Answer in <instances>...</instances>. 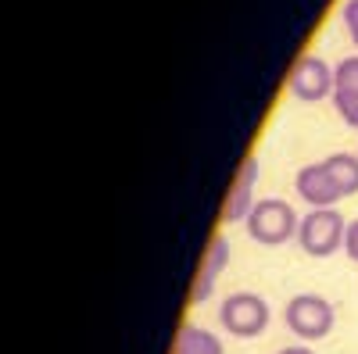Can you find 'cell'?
Masks as SVG:
<instances>
[{"label": "cell", "instance_id": "cell-13", "mask_svg": "<svg viewBox=\"0 0 358 354\" xmlns=\"http://www.w3.org/2000/svg\"><path fill=\"white\" fill-rule=\"evenodd\" d=\"M341 18H344V25H348V36H351V43L358 47V0H344Z\"/></svg>", "mask_w": 358, "mask_h": 354}, {"label": "cell", "instance_id": "cell-10", "mask_svg": "<svg viewBox=\"0 0 358 354\" xmlns=\"http://www.w3.org/2000/svg\"><path fill=\"white\" fill-rule=\"evenodd\" d=\"M176 354H226V347L212 330L183 326L179 330V340H176Z\"/></svg>", "mask_w": 358, "mask_h": 354}, {"label": "cell", "instance_id": "cell-11", "mask_svg": "<svg viewBox=\"0 0 358 354\" xmlns=\"http://www.w3.org/2000/svg\"><path fill=\"white\" fill-rule=\"evenodd\" d=\"M334 75H337V90H344V94H358V54L344 57V61L334 68Z\"/></svg>", "mask_w": 358, "mask_h": 354}, {"label": "cell", "instance_id": "cell-8", "mask_svg": "<svg viewBox=\"0 0 358 354\" xmlns=\"http://www.w3.org/2000/svg\"><path fill=\"white\" fill-rule=\"evenodd\" d=\"M226 265H229V240H226V236H212V244H208V251H204V261H201V269H197L194 290H190V304L212 301L215 279L222 276Z\"/></svg>", "mask_w": 358, "mask_h": 354}, {"label": "cell", "instance_id": "cell-4", "mask_svg": "<svg viewBox=\"0 0 358 354\" xmlns=\"http://www.w3.org/2000/svg\"><path fill=\"white\" fill-rule=\"evenodd\" d=\"M344 233H348V222L337 208H312L301 219L297 244H301V251L312 254V258H330L344 247Z\"/></svg>", "mask_w": 358, "mask_h": 354}, {"label": "cell", "instance_id": "cell-12", "mask_svg": "<svg viewBox=\"0 0 358 354\" xmlns=\"http://www.w3.org/2000/svg\"><path fill=\"white\" fill-rule=\"evenodd\" d=\"M334 111L341 115V122H344V126L358 129V94H344V90H337V94H334Z\"/></svg>", "mask_w": 358, "mask_h": 354}, {"label": "cell", "instance_id": "cell-5", "mask_svg": "<svg viewBox=\"0 0 358 354\" xmlns=\"http://www.w3.org/2000/svg\"><path fill=\"white\" fill-rule=\"evenodd\" d=\"M290 94L305 104H319V101L337 94V75L319 54H305L290 68Z\"/></svg>", "mask_w": 358, "mask_h": 354}, {"label": "cell", "instance_id": "cell-3", "mask_svg": "<svg viewBox=\"0 0 358 354\" xmlns=\"http://www.w3.org/2000/svg\"><path fill=\"white\" fill-rule=\"evenodd\" d=\"M268 318H273V311H268V301L258 297V293L251 290H241V293H229V297L222 301L219 308V322L222 330L236 340H251L258 333L268 330Z\"/></svg>", "mask_w": 358, "mask_h": 354}, {"label": "cell", "instance_id": "cell-6", "mask_svg": "<svg viewBox=\"0 0 358 354\" xmlns=\"http://www.w3.org/2000/svg\"><path fill=\"white\" fill-rule=\"evenodd\" d=\"M258 175H262V165H258L255 154H248L244 165H241V172H236L233 186H229L226 204H222V222H226V226H229V222H248L251 208L258 204V197H255V193H258Z\"/></svg>", "mask_w": 358, "mask_h": 354}, {"label": "cell", "instance_id": "cell-14", "mask_svg": "<svg viewBox=\"0 0 358 354\" xmlns=\"http://www.w3.org/2000/svg\"><path fill=\"white\" fill-rule=\"evenodd\" d=\"M344 254L358 265V219L348 222V233H344Z\"/></svg>", "mask_w": 358, "mask_h": 354}, {"label": "cell", "instance_id": "cell-7", "mask_svg": "<svg viewBox=\"0 0 358 354\" xmlns=\"http://www.w3.org/2000/svg\"><path fill=\"white\" fill-rule=\"evenodd\" d=\"M294 190L305 204H312V208H337V200H341V190H337L330 168H326L322 161H312V165H305L301 172H297Z\"/></svg>", "mask_w": 358, "mask_h": 354}, {"label": "cell", "instance_id": "cell-2", "mask_svg": "<svg viewBox=\"0 0 358 354\" xmlns=\"http://www.w3.org/2000/svg\"><path fill=\"white\" fill-rule=\"evenodd\" d=\"M283 322L297 340H322V337H330L337 311L322 293H294L283 308Z\"/></svg>", "mask_w": 358, "mask_h": 354}, {"label": "cell", "instance_id": "cell-9", "mask_svg": "<svg viewBox=\"0 0 358 354\" xmlns=\"http://www.w3.org/2000/svg\"><path fill=\"white\" fill-rule=\"evenodd\" d=\"M326 168H330L334 183L341 190V197H355L358 193V154H348V151H337L322 161Z\"/></svg>", "mask_w": 358, "mask_h": 354}, {"label": "cell", "instance_id": "cell-15", "mask_svg": "<svg viewBox=\"0 0 358 354\" xmlns=\"http://www.w3.org/2000/svg\"><path fill=\"white\" fill-rule=\"evenodd\" d=\"M276 354H315V351L305 347V344H290V347H283V351H276Z\"/></svg>", "mask_w": 358, "mask_h": 354}, {"label": "cell", "instance_id": "cell-1", "mask_svg": "<svg viewBox=\"0 0 358 354\" xmlns=\"http://www.w3.org/2000/svg\"><path fill=\"white\" fill-rule=\"evenodd\" d=\"M248 236L255 244L262 247H280L287 240H294L297 229H301V219H297V212L290 208L287 200L280 197H258V204L251 208L248 215Z\"/></svg>", "mask_w": 358, "mask_h": 354}]
</instances>
